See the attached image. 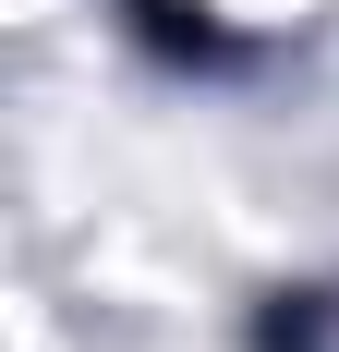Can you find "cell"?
Instances as JSON below:
<instances>
[{
	"label": "cell",
	"instance_id": "cell-1",
	"mask_svg": "<svg viewBox=\"0 0 339 352\" xmlns=\"http://www.w3.org/2000/svg\"><path fill=\"white\" fill-rule=\"evenodd\" d=\"M255 352H339V292H291Z\"/></svg>",
	"mask_w": 339,
	"mask_h": 352
}]
</instances>
